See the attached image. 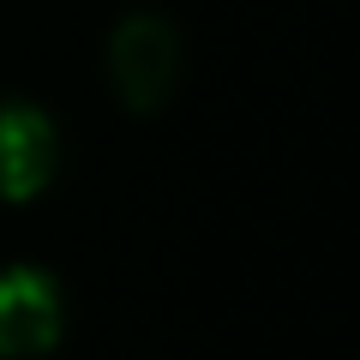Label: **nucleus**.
Listing matches in <instances>:
<instances>
[{"mask_svg":"<svg viewBox=\"0 0 360 360\" xmlns=\"http://www.w3.org/2000/svg\"><path fill=\"white\" fill-rule=\"evenodd\" d=\"M60 324H66V307L49 270H30V264L0 270V360H25L54 348Z\"/></svg>","mask_w":360,"mask_h":360,"instance_id":"1","label":"nucleus"},{"mask_svg":"<svg viewBox=\"0 0 360 360\" xmlns=\"http://www.w3.org/2000/svg\"><path fill=\"white\" fill-rule=\"evenodd\" d=\"M60 162V132L42 108L30 103H0V198L25 205L54 180Z\"/></svg>","mask_w":360,"mask_h":360,"instance_id":"2","label":"nucleus"},{"mask_svg":"<svg viewBox=\"0 0 360 360\" xmlns=\"http://www.w3.org/2000/svg\"><path fill=\"white\" fill-rule=\"evenodd\" d=\"M115 84L132 108H150L168 96L174 84V60H180V42L162 18H132V25L115 30Z\"/></svg>","mask_w":360,"mask_h":360,"instance_id":"3","label":"nucleus"}]
</instances>
